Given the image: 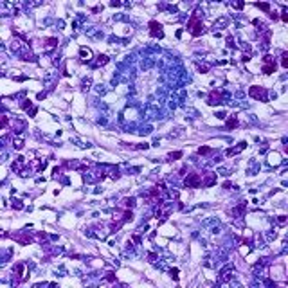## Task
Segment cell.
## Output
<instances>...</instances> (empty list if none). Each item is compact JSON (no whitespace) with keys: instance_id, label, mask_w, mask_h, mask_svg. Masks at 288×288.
<instances>
[{"instance_id":"obj_22","label":"cell","mask_w":288,"mask_h":288,"mask_svg":"<svg viewBox=\"0 0 288 288\" xmlns=\"http://www.w3.org/2000/svg\"><path fill=\"white\" fill-rule=\"evenodd\" d=\"M45 43H47V47H56L58 45V38H47Z\"/></svg>"},{"instance_id":"obj_31","label":"cell","mask_w":288,"mask_h":288,"mask_svg":"<svg viewBox=\"0 0 288 288\" xmlns=\"http://www.w3.org/2000/svg\"><path fill=\"white\" fill-rule=\"evenodd\" d=\"M243 6H245L243 2H234V4H232V7H236V9H241Z\"/></svg>"},{"instance_id":"obj_27","label":"cell","mask_w":288,"mask_h":288,"mask_svg":"<svg viewBox=\"0 0 288 288\" xmlns=\"http://www.w3.org/2000/svg\"><path fill=\"white\" fill-rule=\"evenodd\" d=\"M13 207H15V209H22V207H24V203L20 202V200H13Z\"/></svg>"},{"instance_id":"obj_20","label":"cell","mask_w":288,"mask_h":288,"mask_svg":"<svg viewBox=\"0 0 288 288\" xmlns=\"http://www.w3.org/2000/svg\"><path fill=\"white\" fill-rule=\"evenodd\" d=\"M281 67L288 68V52H281Z\"/></svg>"},{"instance_id":"obj_4","label":"cell","mask_w":288,"mask_h":288,"mask_svg":"<svg viewBox=\"0 0 288 288\" xmlns=\"http://www.w3.org/2000/svg\"><path fill=\"white\" fill-rule=\"evenodd\" d=\"M184 186L189 187V189H198L202 186V175L200 173H189L184 180Z\"/></svg>"},{"instance_id":"obj_32","label":"cell","mask_w":288,"mask_h":288,"mask_svg":"<svg viewBox=\"0 0 288 288\" xmlns=\"http://www.w3.org/2000/svg\"><path fill=\"white\" fill-rule=\"evenodd\" d=\"M277 221H279V223H285V221H286V216H279V218H277Z\"/></svg>"},{"instance_id":"obj_28","label":"cell","mask_w":288,"mask_h":288,"mask_svg":"<svg viewBox=\"0 0 288 288\" xmlns=\"http://www.w3.org/2000/svg\"><path fill=\"white\" fill-rule=\"evenodd\" d=\"M106 281H112V283L115 281V276H114V272H108V274H106Z\"/></svg>"},{"instance_id":"obj_26","label":"cell","mask_w":288,"mask_h":288,"mask_svg":"<svg viewBox=\"0 0 288 288\" xmlns=\"http://www.w3.org/2000/svg\"><path fill=\"white\" fill-rule=\"evenodd\" d=\"M170 274H171V277H173L175 281L178 279V268H171V270H170Z\"/></svg>"},{"instance_id":"obj_2","label":"cell","mask_w":288,"mask_h":288,"mask_svg":"<svg viewBox=\"0 0 288 288\" xmlns=\"http://www.w3.org/2000/svg\"><path fill=\"white\" fill-rule=\"evenodd\" d=\"M277 70V61H276V58L274 56H270V54H267V56H263L261 59V72L263 74H274Z\"/></svg>"},{"instance_id":"obj_12","label":"cell","mask_w":288,"mask_h":288,"mask_svg":"<svg viewBox=\"0 0 288 288\" xmlns=\"http://www.w3.org/2000/svg\"><path fill=\"white\" fill-rule=\"evenodd\" d=\"M214 182H216V173H209V175L205 177V180H203V177H202V186H205V187H211Z\"/></svg>"},{"instance_id":"obj_29","label":"cell","mask_w":288,"mask_h":288,"mask_svg":"<svg viewBox=\"0 0 288 288\" xmlns=\"http://www.w3.org/2000/svg\"><path fill=\"white\" fill-rule=\"evenodd\" d=\"M281 20H283V22H286V20H288V15H286V9H283V13H281Z\"/></svg>"},{"instance_id":"obj_7","label":"cell","mask_w":288,"mask_h":288,"mask_svg":"<svg viewBox=\"0 0 288 288\" xmlns=\"http://www.w3.org/2000/svg\"><path fill=\"white\" fill-rule=\"evenodd\" d=\"M20 108H22V110H26L27 114H29V110H31V117H34V115H36V112H38V108H36V106H34L29 99H26V101L20 103Z\"/></svg>"},{"instance_id":"obj_33","label":"cell","mask_w":288,"mask_h":288,"mask_svg":"<svg viewBox=\"0 0 288 288\" xmlns=\"http://www.w3.org/2000/svg\"><path fill=\"white\" fill-rule=\"evenodd\" d=\"M223 187H225V189H230V187H232V184H230V182H225V184H223Z\"/></svg>"},{"instance_id":"obj_30","label":"cell","mask_w":288,"mask_h":288,"mask_svg":"<svg viewBox=\"0 0 288 288\" xmlns=\"http://www.w3.org/2000/svg\"><path fill=\"white\" fill-rule=\"evenodd\" d=\"M268 16H270L272 20H279V16H277V13H276V11H270V13H268Z\"/></svg>"},{"instance_id":"obj_11","label":"cell","mask_w":288,"mask_h":288,"mask_svg":"<svg viewBox=\"0 0 288 288\" xmlns=\"http://www.w3.org/2000/svg\"><path fill=\"white\" fill-rule=\"evenodd\" d=\"M79 56L83 61H92V51L86 47H79Z\"/></svg>"},{"instance_id":"obj_24","label":"cell","mask_w":288,"mask_h":288,"mask_svg":"<svg viewBox=\"0 0 288 288\" xmlns=\"http://www.w3.org/2000/svg\"><path fill=\"white\" fill-rule=\"evenodd\" d=\"M243 209H245V203H241V205H238L236 209L232 211V212H234V216H239V212L243 211Z\"/></svg>"},{"instance_id":"obj_10","label":"cell","mask_w":288,"mask_h":288,"mask_svg":"<svg viewBox=\"0 0 288 288\" xmlns=\"http://www.w3.org/2000/svg\"><path fill=\"white\" fill-rule=\"evenodd\" d=\"M238 124H239V121H238V115H230V117L225 119V126L229 128V130H234V128H238Z\"/></svg>"},{"instance_id":"obj_19","label":"cell","mask_w":288,"mask_h":288,"mask_svg":"<svg viewBox=\"0 0 288 288\" xmlns=\"http://www.w3.org/2000/svg\"><path fill=\"white\" fill-rule=\"evenodd\" d=\"M268 45H270V31L267 29V31H265V36H263V47L267 49Z\"/></svg>"},{"instance_id":"obj_3","label":"cell","mask_w":288,"mask_h":288,"mask_svg":"<svg viewBox=\"0 0 288 288\" xmlns=\"http://www.w3.org/2000/svg\"><path fill=\"white\" fill-rule=\"evenodd\" d=\"M249 95H250L252 99H258V101H263V103L268 101V90H267L265 86L252 85L250 88H249Z\"/></svg>"},{"instance_id":"obj_21","label":"cell","mask_w":288,"mask_h":288,"mask_svg":"<svg viewBox=\"0 0 288 288\" xmlns=\"http://www.w3.org/2000/svg\"><path fill=\"white\" fill-rule=\"evenodd\" d=\"M126 146H130L132 150H148L150 148V144H126Z\"/></svg>"},{"instance_id":"obj_14","label":"cell","mask_w":288,"mask_h":288,"mask_svg":"<svg viewBox=\"0 0 288 288\" xmlns=\"http://www.w3.org/2000/svg\"><path fill=\"white\" fill-rule=\"evenodd\" d=\"M13 238L16 239L20 245H27V243L31 241V236H27V234H22V236H20V234H13Z\"/></svg>"},{"instance_id":"obj_17","label":"cell","mask_w":288,"mask_h":288,"mask_svg":"<svg viewBox=\"0 0 288 288\" xmlns=\"http://www.w3.org/2000/svg\"><path fill=\"white\" fill-rule=\"evenodd\" d=\"M184 155V151H171V153H168V160H178L180 157Z\"/></svg>"},{"instance_id":"obj_23","label":"cell","mask_w":288,"mask_h":288,"mask_svg":"<svg viewBox=\"0 0 288 288\" xmlns=\"http://www.w3.org/2000/svg\"><path fill=\"white\" fill-rule=\"evenodd\" d=\"M13 146H15L16 150H22V148H24V139H15V141H13Z\"/></svg>"},{"instance_id":"obj_1","label":"cell","mask_w":288,"mask_h":288,"mask_svg":"<svg viewBox=\"0 0 288 288\" xmlns=\"http://www.w3.org/2000/svg\"><path fill=\"white\" fill-rule=\"evenodd\" d=\"M187 31L191 33L193 38H198V36H202V33H203V22H202V18L198 16L196 11L189 16V20H187Z\"/></svg>"},{"instance_id":"obj_34","label":"cell","mask_w":288,"mask_h":288,"mask_svg":"<svg viewBox=\"0 0 288 288\" xmlns=\"http://www.w3.org/2000/svg\"><path fill=\"white\" fill-rule=\"evenodd\" d=\"M216 117H218V119H225V114H223V112H220V114H218Z\"/></svg>"},{"instance_id":"obj_15","label":"cell","mask_w":288,"mask_h":288,"mask_svg":"<svg viewBox=\"0 0 288 288\" xmlns=\"http://www.w3.org/2000/svg\"><path fill=\"white\" fill-rule=\"evenodd\" d=\"M108 63V56H97V59H95V63H94V67H101V65H106Z\"/></svg>"},{"instance_id":"obj_9","label":"cell","mask_w":288,"mask_h":288,"mask_svg":"<svg viewBox=\"0 0 288 288\" xmlns=\"http://www.w3.org/2000/svg\"><path fill=\"white\" fill-rule=\"evenodd\" d=\"M24 270H26V265H24V263H18L16 267H15V274H16V277H18V281L16 283H20V281H24L26 279V277H24Z\"/></svg>"},{"instance_id":"obj_8","label":"cell","mask_w":288,"mask_h":288,"mask_svg":"<svg viewBox=\"0 0 288 288\" xmlns=\"http://www.w3.org/2000/svg\"><path fill=\"white\" fill-rule=\"evenodd\" d=\"M133 205H135V198H133V196H130V198L124 196V198L119 202V207H121V209H132Z\"/></svg>"},{"instance_id":"obj_16","label":"cell","mask_w":288,"mask_h":288,"mask_svg":"<svg viewBox=\"0 0 288 288\" xmlns=\"http://www.w3.org/2000/svg\"><path fill=\"white\" fill-rule=\"evenodd\" d=\"M198 155H202V157H205V155H209V153H212V148L211 146H200L198 148Z\"/></svg>"},{"instance_id":"obj_13","label":"cell","mask_w":288,"mask_h":288,"mask_svg":"<svg viewBox=\"0 0 288 288\" xmlns=\"http://www.w3.org/2000/svg\"><path fill=\"white\" fill-rule=\"evenodd\" d=\"M245 146H247V142H238V146H234V148H229V150H227V155H236V153H239L241 151V150H245Z\"/></svg>"},{"instance_id":"obj_6","label":"cell","mask_w":288,"mask_h":288,"mask_svg":"<svg viewBox=\"0 0 288 288\" xmlns=\"http://www.w3.org/2000/svg\"><path fill=\"white\" fill-rule=\"evenodd\" d=\"M207 105H209V106L221 105V92L220 90H211V92H209V95H207Z\"/></svg>"},{"instance_id":"obj_18","label":"cell","mask_w":288,"mask_h":288,"mask_svg":"<svg viewBox=\"0 0 288 288\" xmlns=\"http://www.w3.org/2000/svg\"><path fill=\"white\" fill-rule=\"evenodd\" d=\"M254 6L259 7L261 11H265V13H270V4H267V2H256Z\"/></svg>"},{"instance_id":"obj_25","label":"cell","mask_w":288,"mask_h":288,"mask_svg":"<svg viewBox=\"0 0 288 288\" xmlns=\"http://www.w3.org/2000/svg\"><path fill=\"white\" fill-rule=\"evenodd\" d=\"M7 123H9V117H7V115H2V130H6V128H7Z\"/></svg>"},{"instance_id":"obj_5","label":"cell","mask_w":288,"mask_h":288,"mask_svg":"<svg viewBox=\"0 0 288 288\" xmlns=\"http://www.w3.org/2000/svg\"><path fill=\"white\" fill-rule=\"evenodd\" d=\"M148 29H150V36H151V38H159V40L164 38L162 24H159L157 20H150V22H148Z\"/></svg>"}]
</instances>
